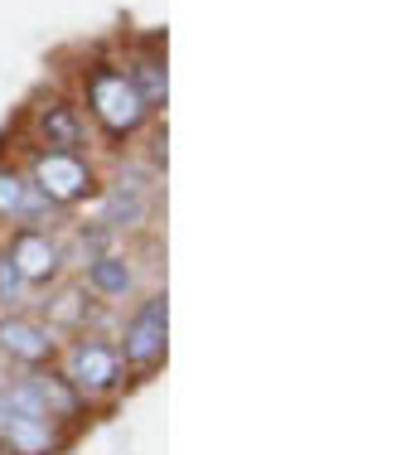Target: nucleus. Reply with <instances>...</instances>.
I'll use <instances>...</instances> for the list:
<instances>
[{
	"label": "nucleus",
	"mask_w": 416,
	"mask_h": 455,
	"mask_svg": "<svg viewBox=\"0 0 416 455\" xmlns=\"http://www.w3.org/2000/svg\"><path fill=\"white\" fill-rule=\"evenodd\" d=\"M87 102H92V116L107 126L112 136H131L140 122H146V102H140V92L131 88V78L122 68H92V78H87Z\"/></svg>",
	"instance_id": "obj_1"
},
{
	"label": "nucleus",
	"mask_w": 416,
	"mask_h": 455,
	"mask_svg": "<svg viewBox=\"0 0 416 455\" xmlns=\"http://www.w3.org/2000/svg\"><path fill=\"white\" fill-rule=\"evenodd\" d=\"M35 189L49 204H73L92 189V165L78 150H44L35 160Z\"/></svg>",
	"instance_id": "obj_2"
},
{
	"label": "nucleus",
	"mask_w": 416,
	"mask_h": 455,
	"mask_svg": "<svg viewBox=\"0 0 416 455\" xmlns=\"http://www.w3.org/2000/svg\"><path fill=\"white\" fill-rule=\"evenodd\" d=\"M165 296H156V300H146V306L136 310V320L126 324V344L116 354H122V363H156L160 354H165Z\"/></svg>",
	"instance_id": "obj_3"
},
{
	"label": "nucleus",
	"mask_w": 416,
	"mask_h": 455,
	"mask_svg": "<svg viewBox=\"0 0 416 455\" xmlns=\"http://www.w3.org/2000/svg\"><path fill=\"white\" fill-rule=\"evenodd\" d=\"M73 383L87 393H107V387L122 383V354L112 344H78L73 354Z\"/></svg>",
	"instance_id": "obj_4"
},
{
	"label": "nucleus",
	"mask_w": 416,
	"mask_h": 455,
	"mask_svg": "<svg viewBox=\"0 0 416 455\" xmlns=\"http://www.w3.org/2000/svg\"><path fill=\"white\" fill-rule=\"evenodd\" d=\"M0 349L20 363H44L53 354V334L39 320H5L0 324Z\"/></svg>",
	"instance_id": "obj_5"
},
{
	"label": "nucleus",
	"mask_w": 416,
	"mask_h": 455,
	"mask_svg": "<svg viewBox=\"0 0 416 455\" xmlns=\"http://www.w3.org/2000/svg\"><path fill=\"white\" fill-rule=\"evenodd\" d=\"M5 257L15 262V272L25 276V286L29 281H49L53 272H59V247H53L44 233H20Z\"/></svg>",
	"instance_id": "obj_6"
},
{
	"label": "nucleus",
	"mask_w": 416,
	"mask_h": 455,
	"mask_svg": "<svg viewBox=\"0 0 416 455\" xmlns=\"http://www.w3.org/2000/svg\"><path fill=\"white\" fill-rule=\"evenodd\" d=\"M39 136L49 140V150H73V146H78V136H83V122L73 116V107L49 102L39 112Z\"/></svg>",
	"instance_id": "obj_7"
},
{
	"label": "nucleus",
	"mask_w": 416,
	"mask_h": 455,
	"mask_svg": "<svg viewBox=\"0 0 416 455\" xmlns=\"http://www.w3.org/2000/svg\"><path fill=\"white\" fill-rule=\"evenodd\" d=\"M5 436V446L15 455H49L53 451V431L49 421H29V417H10V427L0 431Z\"/></svg>",
	"instance_id": "obj_8"
},
{
	"label": "nucleus",
	"mask_w": 416,
	"mask_h": 455,
	"mask_svg": "<svg viewBox=\"0 0 416 455\" xmlns=\"http://www.w3.org/2000/svg\"><path fill=\"white\" fill-rule=\"evenodd\" d=\"M126 78H131V88L140 92L146 112H156V107L165 102V63H160L156 53H140V59L126 68Z\"/></svg>",
	"instance_id": "obj_9"
},
{
	"label": "nucleus",
	"mask_w": 416,
	"mask_h": 455,
	"mask_svg": "<svg viewBox=\"0 0 416 455\" xmlns=\"http://www.w3.org/2000/svg\"><path fill=\"white\" fill-rule=\"evenodd\" d=\"M87 286L97 291V296H126L131 291V267L122 257H97L92 267H87Z\"/></svg>",
	"instance_id": "obj_10"
},
{
	"label": "nucleus",
	"mask_w": 416,
	"mask_h": 455,
	"mask_svg": "<svg viewBox=\"0 0 416 455\" xmlns=\"http://www.w3.org/2000/svg\"><path fill=\"white\" fill-rule=\"evenodd\" d=\"M140 219H146V199H140L136 189L126 194V184H122V189L112 194V204H107L102 223H107V228H122V223H126V228H131V223H140Z\"/></svg>",
	"instance_id": "obj_11"
},
{
	"label": "nucleus",
	"mask_w": 416,
	"mask_h": 455,
	"mask_svg": "<svg viewBox=\"0 0 416 455\" xmlns=\"http://www.w3.org/2000/svg\"><path fill=\"white\" fill-rule=\"evenodd\" d=\"M20 199H25V180H20L15 170H0V213H10V219H15Z\"/></svg>",
	"instance_id": "obj_12"
},
{
	"label": "nucleus",
	"mask_w": 416,
	"mask_h": 455,
	"mask_svg": "<svg viewBox=\"0 0 416 455\" xmlns=\"http://www.w3.org/2000/svg\"><path fill=\"white\" fill-rule=\"evenodd\" d=\"M20 291H25V276L15 272V262H10V257H0V306H15Z\"/></svg>",
	"instance_id": "obj_13"
},
{
	"label": "nucleus",
	"mask_w": 416,
	"mask_h": 455,
	"mask_svg": "<svg viewBox=\"0 0 416 455\" xmlns=\"http://www.w3.org/2000/svg\"><path fill=\"white\" fill-rule=\"evenodd\" d=\"M49 209H53V204L44 199V194L35 189V184H25V199H20V213H15V219H29V223H35V219H44Z\"/></svg>",
	"instance_id": "obj_14"
},
{
	"label": "nucleus",
	"mask_w": 416,
	"mask_h": 455,
	"mask_svg": "<svg viewBox=\"0 0 416 455\" xmlns=\"http://www.w3.org/2000/svg\"><path fill=\"white\" fill-rule=\"evenodd\" d=\"M10 417H15V411H10V403H5V387H0V431L10 427Z\"/></svg>",
	"instance_id": "obj_15"
}]
</instances>
